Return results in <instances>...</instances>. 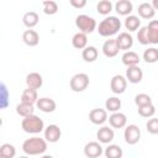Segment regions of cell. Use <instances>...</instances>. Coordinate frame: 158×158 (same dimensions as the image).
<instances>
[{
	"mask_svg": "<svg viewBox=\"0 0 158 158\" xmlns=\"http://www.w3.org/2000/svg\"><path fill=\"white\" fill-rule=\"evenodd\" d=\"M137 40L141 44H157L158 43V20L149 21L148 26H143L137 32Z\"/></svg>",
	"mask_w": 158,
	"mask_h": 158,
	"instance_id": "obj_1",
	"label": "cell"
},
{
	"mask_svg": "<svg viewBox=\"0 0 158 158\" xmlns=\"http://www.w3.org/2000/svg\"><path fill=\"white\" fill-rule=\"evenodd\" d=\"M105 109H106V111H111L112 114L117 112L121 109V100L118 98H116V96L109 98L105 101Z\"/></svg>",
	"mask_w": 158,
	"mask_h": 158,
	"instance_id": "obj_30",
	"label": "cell"
},
{
	"mask_svg": "<svg viewBox=\"0 0 158 158\" xmlns=\"http://www.w3.org/2000/svg\"><path fill=\"white\" fill-rule=\"evenodd\" d=\"M22 151L27 156H38L43 154L47 151V141L41 137H31L23 141Z\"/></svg>",
	"mask_w": 158,
	"mask_h": 158,
	"instance_id": "obj_2",
	"label": "cell"
},
{
	"mask_svg": "<svg viewBox=\"0 0 158 158\" xmlns=\"http://www.w3.org/2000/svg\"><path fill=\"white\" fill-rule=\"evenodd\" d=\"M38 20H40L38 14L35 12V11H27V12L22 16V22H23V25H25L26 27H28V28L35 27V26L38 23Z\"/></svg>",
	"mask_w": 158,
	"mask_h": 158,
	"instance_id": "obj_26",
	"label": "cell"
},
{
	"mask_svg": "<svg viewBox=\"0 0 158 158\" xmlns=\"http://www.w3.org/2000/svg\"><path fill=\"white\" fill-rule=\"evenodd\" d=\"M121 28V21L116 16H109L105 17L98 26V32L102 37H110L118 32Z\"/></svg>",
	"mask_w": 158,
	"mask_h": 158,
	"instance_id": "obj_3",
	"label": "cell"
},
{
	"mask_svg": "<svg viewBox=\"0 0 158 158\" xmlns=\"http://www.w3.org/2000/svg\"><path fill=\"white\" fill-rule=\"evenodd\" d=\"M135 102H136V105L138 107H141V106H146V105L152 104V99H151V96L148 94L139 93V94H137L135 96Z\"/></svg>",
	"mask_w": 158,
	"mask_h": 158,
	"instance_id": "obj_36",
	"label": "cell"
},
{
	"mask_svg": "<svg viewBox=\"0 0 158 158\" xmlns=\"http://www.w3.org/2000/svg\"><path fill=\"white\" fill-rule=\"evenodd\" d=\"M70 5L75 9H81L86 5V0H70Z\"/></svg>",
	"mask_w": 158,
	"mask_h": 158,
	"instance_id": "obj_39",
	"label": "cell"
},
{
	"mask_svg": "<svg viewBox=\"0 0 158 158\" xmlns=\"http://www.w3.org/2000/svg\"><path fill=\"white\" fill-rule=\"evenodd\" d=\"M123 137H125V141L127 144L133 146V144L138 143V141L141 138V130L138 128L137 125H128L125 128Z\"/></svg>",
	"mask_w": 158,
	"mask_h": 158,
	"instance_id": "obj_7",
	"label": "cell"
},
{
	"mask_svg": "<svg viewBox=\"0 0 158 158\" xmlns=\"http://www.w3.org/2000/svg\"><path fill=\"white\" fill-rule=\"evenodd\" d=\"M21 127L25 132L36 135V133H41L44 130V122L41 117H38L36 115H31V116L22 118Z\"/></svg>",
	"mask_w": 158,
	"mask_h": 158,
	"instance_id": "obj_4",
	"label": "cell"
},
{
	"mask_svg": "<svg viewBox=\"0 0 158 158\" xmlns=\"http://www.w3.org/2000/svg\"><path fill=\"white\" fill-rule=\"evenodd\" d=\"M98 56H99V51L96 47L94 46H88L85 47L83 51H81V58L88 62V63H93L98 59Z\"/></svg>",
	"mask_w": 158,
	"mask_h": 158,
	"instance_id": "obj_22",
	"label": "cell"
},
{
	"mask_svg": "<svg viewBox=\"0 0 158 158\" xmlns=\"http://www.w3.org/2000/svg\"><path fill=\"white\" fill-rule=\"evenodd\" d=\"M60 136H62V131H60L59 126H57V125H48L44 128V139L49 143L58 142Z\"/></svg>",
	"mask_w": 158,
	"mask_h": 158,
	"instance_id": "obj_11",
	"label": "cell"
},
{
	"mask_svg": "<svg viewBox=\"0 0 158 158\" xmlns=\"http://www.w3.org/2000/svg\"><path fill=\"white\" fill-rule=\"evenodd\" d=\"M70 89L75 93L84 91L89 85V75L86 73H77L70 79Z\"/></svg>",
	"mask_w": 158,
	"mask_h": 158,
	"instance_id": "obj_6",
	"label": "cell"
},
{
	"mask_svg": "<svg viewBox=\"0 0 158 158\" xmlns=\"http://www.w3.org/2000/svg\"><path fill=\"white\" fill-rule=\"evenodd\" d=\"M36 106L37 109H40L42 112H46V114H49V112H53L57 107V104L53 99L51 98H40L38 101L36 102Z\"/></svg>",
	"mask_w": 158,
	"mask_h": 158,
	"instance_id": "obj_15",
	"label": "cell"
},
{
	"mask_svg": "<svg viewBox=\"0 0 158 158\" xmlns=\"http://www.w3.org/2000/svg\"><path fill=\"white\" fill-rule=\"evenodd\" d=\"M19 158H30L28 156H21V157H19Z\"/></svg>",
	"mask_w": 158,
	"mask_h": 158,
	"instance_id": "obj_42",
	"label": "cell"
},
{
	"mask_svg": "<svg viewBox=\"0 0 158 158\" xmlns=\"http://www.w3.org/2000/svg\"><path fill=\"white\" fill-rule=\"evenodd\" d=\"M152 6L154 10H158V0H153L152 1Z\"/></svg>",
	"mask_w": 158,
	"mask_h": 158,
	"instance_id": "obj_40",
	"label": "cell"
},
{
	"mask_svg": "<svg viewBox=\"0 0 158 158\" xmlns=\"http://www.w3.org/2000/svg\"><path fill=\"white\" fill-rule=\"evenodd\" d=\"M75 26L79 28V32L88 35V33H91L96 28V21L94 17L81 14L75 17Z\"/></svg>",
	"mask_w": 158,
	"mask_h": 158,
	"instance_id": "obj_5",
	"label": "cell"
},
{
	"mask_svg": "<svg viewBox=\"0 0 158 158\" xmlns=\"http://www.w3.org/2000/svg\"><path fill=\"white\" fill-rule=\"evenodd\" d=\"M102 147L99 142L91 141L84 146V154L88 158H99L102 154Z\"/></svg>",
	"mask_w": 158,
	"mask_h": 158,
	"instance_id": "obj_9",
	"label": "cell"
},
{
	"mask_svg": "<svg viewBox=\"0 0 158 158\" xmlns=\"http://www.w3.org/2000/svg\"><path fill=\"white\" fill-rule=\"evenodd\" d=\"M0 158H4V157H0Z\"/></svg>",
	"mask_w": 158,
	"mask_h": 158,
	"instance_id": "obj_43",
	"label": "cell"
},
{
	"mask_svg": "<svg viewBox=\"0 0 158 158\" xmlns=\"http://www.w3.org/2000/svg\"><path fill=\"white\" fill-rule=\"evenodd\" d=\"M141 26V20L138 16H135V15H130L125 19V27L126 30L133 32V31H137Z\"/></svg>",
	"mask_w": 158,
	"mask_h": 158,
	"instance_id": "obj_29",
	"label": "cell"
},
{
	"mask_svg": "<svg viewBox=\"0 0 158 158\" xmlns=\"http://www.w3.org/2000/svg\"><path fill=\"white\" fill-rule=\"evenodd\" d=\"M16 154V148L14 144L4 143L0 146V157L4 158H14Z\"/></svg>",
	"mask_w": 158,
	"mask_h": 158,
	"instance_id": "obj_31",
	"label": "cell"
},
{
	"mask_svg": "<svg viewBox=\"0 0 158 158\" xmlns=\"http://www.w3.org/2000/svg\"><path fill=\"white\" fill-rule=\"evenodd\" d=\"M137 11H138V15L142 19H147V20L152 19L154 16V14H156V10L153 9L152 4H149V2H142V4H139Z\"/></svg>",
	"mask_w": 158,
	"mask_h": 158,
	"instance_id": "obj_23",
	"label": "cell"
},
{
	"mask_svg": "<svg viewBox=\"0 0 158 158\" xmlns=\"http://www.w3.org/2000/svg\"><path fill=\"white\" fill-rule=\"evenodd\" d=\"M72 44L77 49H84L88 47V36L83 32H77L72 38Z\"/></svg>",
	"mask_w": 158,
	"mask_h": 158,
	"instance_id": "obj_25",
	"label": "cell"
},
{
	"mask_svg": "<svg viewBox=\"0 0 158 158\" xmlns=\"http://www.w3.org/2000/svg\"><path fill=\"white\" fill-rule=\"evenodd\" d=\"M138 114L142 117H152L156 114V107H154L153 104H149V105H146V106H141V107H138Z\"/></svg>",
	"mask_w": 158,
	"mask_h": 158,
	"instance_id": "obj_37",
	"label": "cell"
},
{
	"mask_svg": "<svg viewBox=\"0 0 158 158\" xmlns=\"http://www.w3.org/2000/svg\"><path fill=\"white\" fill-rule=\"evenodd\" d=\"M109 123L114 128H122L127 123V117L123 112L117 111V112H114L109 116Z\"/></svg>",
	"mask_w": 158,
	"mask_h": 158,
	"instance_id": "obj_14",
	"label": "cell"
},
{
	"mask_svg": "<svg viewBox=\"0 0 158 158\" xmlns=\"http://www.w3.org/2000/svg\"><path fill=\"white\" fill-rule=\"evenodd\" d=\"M38 101V95H37V90L35 89H31V88H27L22 91V95H21V102H25V104H36Z\"/></svg>",
	"mask_w": 158,
	"mask_h": 158,
	"instance_id": "obj_24",
	"label": "cell"
},
{
	"mask_svg": "<svg viewBox=\"0 0 158 158\" xmlns=\"http://www.w3.org/2000/svg\"><path fill=\"white\" fill-rule=\"evenodd\" d=\"M9 98H10V93H9L5 83H1V85H0V107L1 109H6L7 107Z\"/></svg>",
	"mask_w": 158,
	"mask_h": 158,
	"instance_id": "obj_33",
	"label": "cell"
},
{
	"mask_svg": "<svg viewBox=\"0 0 158 158\" xmlns=\"http://www.w3.org/2000/svg\"><path fill=\"white\" fill-rule=\"evenodd\" d=\"M143 78V72L138 65L128 67L126 69V79L132 84H138Z\"/></svg>",
	"mask_w": 158,
	"mask_h": 158,
	"instance_id": "obj_12",
	"label": "cell"
},
{
	"mask_svg": "<svg viewBox=\"0 0 158 158\" xmlns=\"http://www.w3.org/2000/svg\"><path fill=\"white\" fill-rule=\"evenodd\" d=\"M126 86H127V79L125 77L117 74V75H114L111 78L110 88H111V91L114 94H122V93H125Z\"/></svg>",
	"mask_w": 158,
	"mask_h": 158,
	"instance_id": "obj_8",
	"label": "cell"
},
{
	"mask_svg": "<svg viewBox=\"0 0 158 158\" xmlns=\"http://www.w3.org/2000/svg\"><path fill=\"white\" fill-rule=\"evenodd\" d=\"M96 137L99 139V142L101 143H111L114 137H115V133H114V130L110 128L109 126H102L101 128L98 130L96 132Z\"/></svg>",
	"mask_w": 158,
	"mask_h": 158,
	"instance_id": "obj_17",
	"label": "cell"
},
{
	"mask_svg": "<svg viewBox=\"0 0 158 158\" xmlns=\"http://www.w3.org/2000/svg\"><path fill=\"white\" fill-rule=\"evenodd\" d=\"M43 84V78L40 73L37 72H32V73H28L26 75V85L27 88H31V89H40Z\"/></svg>",
	"mask_w": 158,
	"mask_h": 158,
	"instance_id": "obj_16",
	"label": "cell"
},
{
	"mask_svg": "<svg viewBox=\"0 0 158 158\" xmlns=\"http://www.w3.org/2000/svg\"><path fill=\"white\" fill-rule=\"evenodd\" d=\"M22 41H23L25 44H27L30 47H35L40 42V35H38L37 31H35L32 28H28L22 33Z\"/></svg>",
	"mask_w": 158,
	"mask_h": 158,
	"instance_id": "obj_19",
	"label": "cell"
},
{
	"mask_svg": "<svg viewBox=\"0 0 158 158\" xmlns=\"http://www.w3.org/2000/svg\"><path fill=\"white\" fill-rule=\"evenodd\" d=\"M143 59L147 63H156L158 62V49L156 47H149L143 52Z\"/></svg>",
	"mask_w": 158,
	"mask_h": 158,
	"instance_id": "obj_32",
	"label": "cell"
},
{
	"mask_svg": "<svg viewBox=\"0 0 158 158\" xmlns=\"http://www.w3.org/2000/svg\"><path fill=\"white\" fill-rule=\"evenodd\" d=\"M16 112L17 115H20L21 117H27L31 115H35V109L33 105L31 104H25V102H20L16 105Z\"/></svg>",
	"mask_w": 158,
	"mask_h": 158,
	"instance_id": "obj_28",
	"label": "cell"
},
{
	"mask_svg": "<svg viewBox=\"0 0 158 158\" xmlns=\"http://www.w3.org/2000/svg\"><path fill=\"white\" fill-rule=\"evenodd\" d=\"M118 46H117V42H116V38H110V40H106L102 44V53L105 57L107 58H114L118 54Z\"/></svg>",
	"mask_w": 158,
	"mask_h": 158,
	"instance_id": "obj_10",
	"label": "cell"
},
{
	"mask_svg": "<svg viewBox=\"0 0 158 158\" xmlns=\"http://www.w3.org/2000/svg\"><path fill=\"white\" fill-rule=\"evenodd\" d=\"M89 120L94 125H102L107 120V111L105 109H93L89 112Z\"/></svg>",
	"mask_w": 158,
	"mask_h": 158,
	"instance_id": "obj_13",
	"label": "cell"
},
{
	"mask_svg": "<svg viewBox=\"0 0 158 158\" xmlns=\"http://www.w3.org/2000/svg\"><path fill=\"white\" fill-rule=\"evenodd\" d=\"M121 59H122V63L128 68V67H133V65H138V63H139V56L136 53V52H133V51H127V52H125L123 54H122V57H121Z\"/></svg>",
	"mask_w": 158,
	"mask_h": 158,
	"instance_id": "obj_21",
	"label": "cell"
},
{
	"mask_svg": "<svg viewBox=\"0 0 158 158\" xmlns=\"http://www.w3.org/2000/svg\"><path fill=\"white\" fill-rule=\"evenodd\" d=\"M104 153L106 158H122L123 156V151L118 144H109Z\"/></svg>",
	"mask_w": 158,
	"mask_h": 158,
	"instance_id": "obj_27",
	"label": "cell"
},
{
	"mask_svg": "<svg viewBox=\"0 0 158 158\" xmlns=\"http://www.w3.org/2000/svg\"><path fill=\"white\" fill-rule=\"evenodd\" d=\"M116 42H117V46H118L120 51L122 49V51L127 52V49H130L133 46V38L128 32H121L117 36Z\"/></svg>",
	"mask_w": 158,
	"mask_h": 158,
	"instance_id": "obj_18",
	"label": "cell"
},
{
	"mask_svg": "<svg viewBox=\"0 0 158 158\" xmlns=\"http://www.w3.org/2000/svg\"><path fill=\"white\" fill-rule=\"evenodd\" d=\"M115 10L121 16H127V15L130 16V14L133 10V5L130 0H118L115 4Z\"/></svg>",
	"mask_w": 158,
	"mask_h": 158,
	"instance_id": "obj_20",
	"label": "cell"
},
{
	"mask_svg": "<svg viewBox=\"0 0 158 158\" xmlns=\"http://www.w3.org/2000/svg\"><path fill=\"white\" fill-rule=\"evenodd\" d=\"M42 7H43V12L46 15H54L58 11V4L53 0H47L42 2Z\"/></svg>",
	"mask_w": 158,
	"mask_h": 158,
	"instance_id": "obj_35",
	"label": "cell"
},
{
	"mask_svg": "<svg viewBox=\"0 0 158 158\" xmlns=\"http://www.w3.org/2000/svg\"><path fill=\"white\" fill-rule=\"evenodd\" d=\"M146 128L151 135H158V118L157 117L149 118L146 123Z\"/></svg>",
	"mask_w": 158,
	"mask_h": 158,
	"instance_id": "obj_38",
	"label": "cell"
},
{
	"mask_svg": "<svg viewBox=\"0 0 158 158\" xmlns=\"http://www.w3.org/2000/svg\"><path fill=\"white\" fill-rule=\"evenodd\" d=\"M41 158H53L52 156H49V154H44V156H42Z\"/></svg>",
	"mask_w": 158,
	"mask_h": 158,
	"instance_id": "obj_41",
	"label": "cell"
},
{
	"mask_svg": "<svg viewBox=\"0 0 158 158\" xmlns=\"http://www.w3.org/2000/svg\"><path fill=\"white\" fill-rule=\"evenodd\" d=\"M96 10L100 15H109L112 10V2L110 0H101L96 5Z\"/></svg>",
	"mask_w": 158,
	"mask_h": 158,
	"instance_id": "obj_34",
	"label": "cell"
}]
</instances>
